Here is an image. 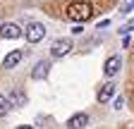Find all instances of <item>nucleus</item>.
Returning <instances> with one entry per match:
<instances>
[{
  "instance_id": "8",
  "label": "nucleus",
  "mask_w": 134,
  "mask_h": 129,
  "mask_svg": "<svg viewBox=\"0 0 134 129\" xmlns=\"http://www.w3.org/2000/svg\"><path fill=\"white\" fill-rule=\"evenodd\" d=\"M22 57H24V50H12V53H7V55H5V60H3V67H5V69L17 67V64L22 62Z\"/></svg>"
},
{
  "instance_id": "15",
  "label": "nucleus",
  "mask_w": 134,
  "mask_h": 129,
  "mask_svg": "<svg viewBox=\"0 0 134 129\" xmlns=\"http://www.w3.org/2000/svg\"><path fill=\"white\" fill-rule=\"evenodd\" d=\"M17 129H34V127H29V124H22V127H17Z\"/></svg>"
},
{
  "instance_id": "1",
  "label": "nucleus",
  "mask_w": 134,
  "mask_h": 129,
  "mask_svg": "<svg viewBox=\"0 0 134 129\" xmlns=\"http://www.w3.org/2000/svg\"><path fill=\"white\" fill-rule=\"evenodd\" d=\"M67 17H70L72 22H86L93 17V7L91 3H86V0H77V3H70L67 5Z\"/></svg>"
},
{
  "instance_id": "13",
  "label": "nucleus",
  "mask_w": 134,
  "mask_h": 129,
  "mask_svg": "<svg viewBox=\"0 0 134 129\" xmlns=\"http://www.w3.org/2000/svg\"><path fill=\"white\" fill-rule=\"evenodd\" d=\"M132 29H134V19H129V22H127V24H125V26H122L120 31H122V34H129Z\"/></svg>"
},
{
  "instance_id": "12",
  "label": "nucleus",
  "mask_w": 134,
  "mask_h": 129,
  "mask_svg": "<svg viewBox=\"0 0 134 129\" xmlns=\"http://www.w3.org/2000/svg\"><path fill=\"white\" fill-rule=\"evenodd\" d=\"M122 105H125V98H122V96H117V98L113 101V108H115V110H120Z\"/></svg>"
},
{
  "instance_id": "11",
  "label": "nucleus",
  "mask_w": 134,
  "mask_h": 129,
  "mask_svg": "<svg viewBox=\"0 0 134 129\" xmlns=\"http://www.w3.org/2000/svg\"><path fill=\"white\" fill-rule=\"evenodd\" d=\"M10 108H12L10 98H7V96H0V117H5L7 112H10Z\"/></svg>"
},
{
  "instance_id": "14",
  "label": "nucleus",
  "mask_w": 134,
  "mask_h": 129,
  "mask_svg": "<svg viewBox=\"0 0 134 129\" xmlns=\"http://www.w3.org/2000/svg\"><path fill=\"white\" fill-rule=\"evenodd\" d=\"M132 10H134V0H129V3H127V5H125L120 12H125V14H127V12H132Z\"/></svg>"
},
{
  "instance_id": "5",
  "label": "nucleus",
  "mask_w": 134,
  "mask_h": 129,
  "mask_svg": "<svg viewBox=\"0 0 134 129\" xmlns=\"http://www.w3.org/2000/svg\"><path fill=\"white\" fill-rule=\"evenodd\" d=\"M0 36L14 41V38H19V36H22V29L17 26V24H12V22H5V24H0Z\"/></svg>"
},
{
  "instance_id": "2",
  "label": "nucleus",
  "mask_w": 134,
  "mask_h": 129,
  "mask_svg": "<svg viewBox=\"0 0 134 129\" xmlns=\"http://www.w3.org/2000/svg\"><path fill=\"white\" fill-rule=\"evenodd\" d=\"M24 36H26L29 43H38V41L46 36V26H43L41 22H31V24L24 29Z\"/></svg>"
},
{
  "instance_id": "9",
  "label": "nucleus",
  "mask_w": 134,
  "mask_h": 129,
  "mask_svg": "<svg viewBox=\"0 0 134 129\" xmlns=\"http://www.w3.org/2000/svg\"><path fill=\"white\" fill-rule=\"evenodd\" d=\"M113 96H115V84H113V81H108V84L100 86V91H98V101H100V103H108Z\"/></svg>"
},
{
  "instance_id": "7",
  "label": "nucleus",
  "mask_w": 134,
  "mask_h": 129,
  "mask_svg": "<svg viewBox=\"0 0 134 129\" xmlns=\"http://www.w3.org/2000/svg\"><path fill=\"white\" fill-rule=\"evenodd\" d=\"M48 72H50V62H48V60H41V62H36V67L31 69V79L41 81V79L48 77Z\"/></svg>"
},
{
  "instance_id": "3",
  "label": "nucleus",
  "mask_w": 134,
  "mask_h": 129,
  "mask_svg": "<svg viewBox=\"0 0 134 129\" xmlns=\"http://www.w3.org/2000/svg\"><path fill=\"white\" fill-rule=\"evenodd\" d=\"M70 50H72V41L70 38H58V41H53V45H50V55L53 57H62Z\"/></svg>"
},
{
  "instance_id": "10",
  "label": "nucleus",
  "mask_w": 134,
  "mask_h": 129,
  "mask_svg": "<svg viewBox=\"0 0 134 129\" xmlns=\"http://www.w3.org/2000/svg\"><path fill=\"white\" fill-rule=\"evenodd\" d=\"M7 98H10V103H14V105H24V103H26V96H24L22 91H12Z\"/></svg>"
},
{
  "instance_id": "6",
  "label": "nucleus",
  "mask_w": 134,
  "mask_h": 129,
  "mask_svg": "<svg viewBox=\"0 0 134 129\" xmlns=\"http://www.w3.org/2000/svg\"><path fill=\"white\" fill-rule=\"evenodd\" d=\"M89 124V115L86 112H77V115H72L70 120H67V129H84Z\"/></svg>"
},
{
  "instance_id": "4",
  "label": "nucleus",
  "mask_w": 134,
  "mask_h": 129,
  "mask_svg": "<svg viewBox=\"0 0 134 129\" xmlns=\"http://www.w3.org/2000/svg\"><path fill=\"white\" fill-rule=\"evenodd\" d=\"M120 67H122V57L120 55H110L105 60V64H103V72H105V77H115L120 72Z\"/></svg>"
}]
</instances>
